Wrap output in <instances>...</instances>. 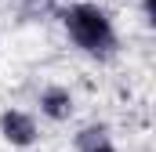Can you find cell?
I'll return each mask as SVG.
<instances>
[{
  "instance_id": "2",
  "label": "cell",
  "mask_w": 156,
  "mask_h": 152,
  "mask_svg": "<svg viewBox=\"0 0 156 152\" xmlns=\"http://www.w3.org/2000/svg\"><path fill=\"white\" fill-rule=\"evenodd\" d=\"M0 138L11 145V149H33L40 141V123L33 112L26 109H4L0 112Z\"/></svg>"
},
{
  "instance_id": "4",
  "label": "cell",
  "mask_w": 156,
  "mask_h": 152,
  "mask_svg": "<svg viewBox=\"0 0 156 152\" xmlns=\"http://www.w3.org/2000/svg\"><path fill=\"white\" fill-rule=\"evenodd\" d=\"M83 152H120V149L113 145V141H109V138H102V141H94L91 149H83Z\"/></svg>"
},
{
  "instance_id": "3",
  "label": "cell",
  "mask_w": 156,
  "mask_h": 152,
  "mask_svg": "<svg viewBox=\"0 0 156 152\" xmlns=\"http://www.w3.org/2000/svg\"><path fill=\"white\" fill-rule=\"evenodd\" d=\"M37 105H40V116L51 119V123H66L69 116L76 112V98H73V91L62 87V83H47V87L40 91Z\"/></svg>"
},
{
  "instance_id": "1",
  "label": "cell",
  "mask_w": 156,
  "mask_h": 152,
  "mask_svg": "<svg viewBox=\"0 0 156 152\" xmlns=\"http://www.w3.org/2000/svg\"><path fill=\"white\" fill-rule=\"evenodd\" d=\"M58 18H62V29H66V36L73 40V47L80 54L98 58V62L116 54V47H120L116 22H113V15L105 7H98L91 0H76V4L62 7Z\"/></svg>"
}]
</instances>
